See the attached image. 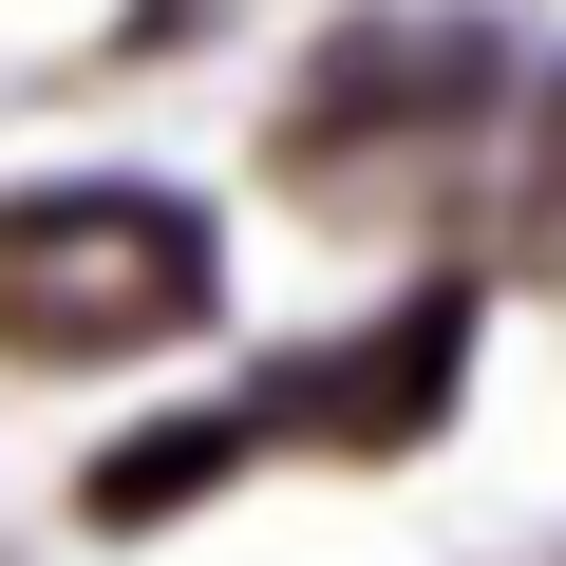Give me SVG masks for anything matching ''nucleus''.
I'll list each match as a JSON object with an SVG mask.
<instances>
[{"label":"nucleus","mask_w":566,"mask_h":566,"mask_svg":"<svg viewBox=\"0 0 566 566\" xmlns=\"http://www.w3.org/2000/svg\"><path fill=\"white\" fill-rule=\"evenodd\" d=\"M227 303V245L151 170H57L0 208V359H151Z\"/></svg>","instance_id":"nucleus-1"},{"label":"nucleus","mask_w":566,"mask_h":566,"mask_svg":"<svg viewBox=\"0 0 566 566\" xmlns=\"http://www.w3.org/2000/svg\"><path fill=\"white\" fill-rule=\"evenodd\" d=\"M491 95H510L491 20H340L322 76L283 95V170H340V151H397V133H472Z\"/></svg>","instance_id":"nucleus-2"},{"label":"nucleus","mask_w":566,"mask_h":566,"mask_svg":"<svg viewBox=\"0 0 566 566\" xmlns=\"http://www.w3.org/2000/svg\"><path fill=\"white\" fill-rule=\"evenodd\" d=\"M472 378V283H416V303H378L359 340H322L303 378H264V434H322V453H416Z\"/></svg>","instance_id":"nucleus-3"},{"label":"nucleus","mask_w":566,"mask_h":566,"mask_svg":"<svg viewBox=\"0 0 566 566\" xmlns=\"http://www.w3.org/2000/svg\"><path fill=\"white\" fill-rule=\"evenodd\" d=\"M245 434H264V397H245V416H170V434H114V453H95V528H170L189 491H227V453H245Z\"/></svg>","instance_id":"nucleus-4"},{"label":"nucleus","mask_w":566,"mask_h":566,"mask_svg":"<svg viewBox=\"0 0 566 566\" xmlns=\"http://www.w3.org/2000/svg\"><path fill=\"white\" fill-rule=\"evenodd\" d=\"M547 208H566V95H547Z\"/></svg>","instance_id":"nucleus-5"}]
</instances>
